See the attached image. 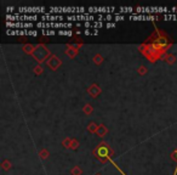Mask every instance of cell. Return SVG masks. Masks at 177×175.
<instances>
[{
	"label": "cell",
	"mask_w": 177,
	"mask_h": 175,
	"mask_svg": "<svg viewBox=\"0 0 177 175\" xmlns=\"http://www.w3.org/2000/svg\"><path fill=\"white\" fill-rule=\"evenodd\" d=\"M83 26L85 28H92V22H85V23H83Z\"/></svg>",
	"instance_id": "17"
},
{
	"label": "cell",
	"mask_w": 177,
	"mask_h": 175,
	"mask_svg": "<svg viewBox=\"0 0 177 175\" xmlns=\"http://www.w3.org/2000/svg\"><path fill=\"white\" fill-rule=\"evenodd\" d=\"M72 34H73L72 30H63V29H62V30H58V36H68V37H69V36H72Z\"/></svg>",
	"instance_id": "13"
},
{
	"label": "cell",
	"mask_w": 177,
	"mask_h": 175,
	"mask_svg": "<svg viewBox=\"0 0 177 175\" xmlns=\"http://www.w3.org/2000/svg\"><path fill=\"white\" fill-rule=\"evenodd\" d=\"M133 8H131V6H128V8H124V6H121L119 8V11L118 12H115V15H122V14H131V15H133Z\"/></svg>",
	"instance_id": "10"
},
{
	"label": "cell",
	"mask_w": 177,
	"mask_h": 175,
	"mask_svg": "<svg viewBox=\"0 0 177 175\" xmlns=\"http://www.w3.org/2000/svg\"><path fill=\"white\" fill-rule=\"evenodd\" d=\"M84 34H86V36H92V32H91V30H89V29H85Z\"/></svg>",
	"instance_id": "20"
},
{
	"label": "cell",
	"mask_w": 177,
	"mask_h": 175,
	"mask_svg": "<svg viewBox=\"0 0 177 175\" xmlns=\"http://www.w3.org/2000/svg\"><path fill=\"white\" fill-rule=\"evenodd\" d=\"M96 155L98 158H101V159H106V158H108L109 157V148L107 145H101L100 147L97 148V151H96Z\"/></svg>",
	"instance_id": "8"
},
{
	"label": "cell",
	"mask_w": 177,
	"mask_h": 175,
	"mask_svg": "<svg viewBox=\"0 0 177 175\" xmlns=\"http://www.w3.org/2000/svg\"><path fill=\"white\" fill-rule=\"evenodd\" d=\"M65 17L63 15H50L47 12L46 15H41L40 16V19L41 22H62Z\"/></svg>",
	"instance_id": "7"
},
{
	"label": "cell",
	"mask_w": 177,
	"mask_h": 175,
	"mask_svg": "<svg viewBox=\"0 0 177 175\" xmlns=\"http://www.w3.org/2000/svg\"><path fill=\"white\" fill-rule=\"evenodd\" d=\"M32 55H33V57L37 60L39 63H41V62L45 61V58H46L47 56L50 55V52H49V50H47L44 45H38L37 47L33 50Z\"/></svg>",
	"instance_id": "4"
},
{
	"label": "cell",
	"mask_w": 177,
	"mask_h": 175,
	"mask_svg": "<svg viewBox=\"0 0 177 175\" xmlns=\"http://www.w3.org/2000/svg\"><path fill=\"white\" fill-rule=\"evenodd\" d=\"M18 15H32V14H41V15H46V8L44 6H29V8H17Z\"/></svg>",
	"instance_id": "3"
},
{
	"label": "cell",
	"mask_w": 177,
	"mask_h": 175,
	"mask_svg": "<svg viewBox=\"0 0 177 175\" xmlns=\"http://www.w3.org/2000/svg\"><path fill=\"white\" fill-rule=\"evenodd\" d=\"M172 158L177 161V151H175V152H174V155H172ZM176 173H177V166H176V168H175V175H176Z\"/></svg>",
	"instance_id": "19"
},
{
	"label": "cell",
	"mask_w": 177,
	"mask_h": 175,
	"mask_svg": "<svg viewBox=\"0 0 177 175\" xmlns=\"http://www.w3.org/2000/svg\"><path fill=\"white\" fill-rule=\"evenodd\" d=\"M112 19H113V16H112V15H106V16H104V19H103V21H107V22H111Z\"/></svg>",
	"instance_id": "16"
},
{
	"label": "cell",
	"mask_w": 177,
	"mask_h": 175,
	"mask_svg": "<svg viewBox=\"0 0 177 175\" xmlns=\"http://www.w3.org/2000/svg\"><path fill=\"white\" fill-rule=\"evenodd\" d=\"M43 34L44 36H56L57 34V32L56 30H52V29H43Z\"/></svg>",
	"instance_id": "12"
},
{
	"label": "cell",
	"mask_w": 177,
	"mask_h": 175,
	"mask_svg": "<svg viewBox=\"0 0 177 175\" xmlns=\"http://www.w3.org/2000/svg\"><path fill=\"white\" fill-rule=\"evenodd\" d=\"M101 27H103V22H98V21L92 22V28L97 29V28H101Z\"/></svg>",
	"instance_id": "14"
},
{
	"label": "cell",
	"mask_w": 177,
	"mask_h": 175,
	"mask_svg": "<svg viewBox=\"0 0 177 175\" xmlns=\"http://www.w3.org/2000/svg\"><path fill=\"white\" fill-rule=\"evenodd\" d=\"M107 28H114V27H117V25L115 23H113V22H107Z\"/></svg>",
	"instance_id": "18"
},
{
	"label": "cell",
	"mask_w": 177,
	"mask_h": 175,
	"mask_svg": "<svg viewBox=\"0 0 177 175\" xmlns=\"http://www.w3.org/2000/svg\"><path fill=\"white\" fill-rule=\"evenodd\" d=\"M114 10L115 8L114 6H111V8H106V6H102V8H87V14H90V15H92V14H97V15H112L114 14L115 15V12H114Z\"/></svg>",
	"instance_id": "5"
},
{
	"label": "cell",
	"mask_w": 177,
	"mask_h": 175,
	"mask_svg": "<svg viewBox=\"0 0 177 175\" xmlns=\"http://www.w3.org/2000/svg\"><path fill=\"white\" fill-rule=\"evenodd\" d=\"M124 19H125V16H124V15H115V16H114V21H117V22H118V21H124Z\"/></svg>",
	"instance_id": "15"
},
{
	"label": "cell",
	"mask_w": 177,
	"mask_h": 175,
	"mask_svg": "<svg viewBox=\"0 0 177 175\" xmlns=\"http://www.w3.org/2000/svg\"><path fill=\"white\" fill-rule=\"evenodd\" d=\"M85 8L80 6V8H56L52 6L49 9V14L50 15H62V14H68V15H84L86 14Z\"/></svg>",
	"instance_id": "1"
},
{
	"label": "cell",
	"mask_w": 177,
	"mask_h": 175,
	"mask_svg": "<svg viewBox=\"0 0 177 175\" xmlns=\"http://www.w3.org/2000/svg\"><path fill=\"white\" fill-rule=\"evenodd\" d=\"M8 12H12V11H13V10H15V8H13V6H10V8H8Z\"/></svg>",
	"instance_id": "21"
},
{
	"label": "cell",
	"mask_w": 177,
	"mask_h": 175,
	"mask_svg": "<svg viewBox=\"0 0 177 175\" xmlns=\"http://www.w3.org/2000/svg\"><path fill=\"white\" fill-rule=\"evenodd\" d=\"M155 44H157L158 47H165V46L168 45V39L164 37H160L157 39V43Z\"/></svg>",
	"instance_id": "11"
},
{
	"label": "cell",
	"mask_w": 177,
	"mask_h": 175,
	"mask_svg": "<svg viewBox=\"0 0 177 175\" xmlns=\"http://www.w3.org/2000/svg\"><path fill=\"white\" fill-rule=\"evenodd\" d=\"M75 26H76V27H81V26H83V23H81V22H76V23H75Z\"/></svg>",
	"instance_id": "22"
},
{
	"label": "cell",
	"mask_w": 177,
	"mask_h": 175,
	"mask_svg": "<svg viewBox=\"0 0 177 175\" xmlns=\"http://www.w3.org/2000/svg\"><path fill=\"white\" fill-rule=\"evenodd\" d=\"M6 19H8V22H33V21L40 19V17L38 15H18V14H13V15H8Z\"/></svg>",
	"instance_id": "2"
},
{
	"label": "cell",
	"mask_w": 177,
	"mask_h": 175,
	"mask_svg": "<svg viewBox=\"0 0 177 175\" xmlns=\"http://www.w3.org/2000/svg\"><path fill=\"white\" fill-rule=\"evenodd\" d=\"M157 16H153V15H131L129 19L132 21H150V19H157Z\"/></svg>",
	"instance_id": "9"
},
{
	"label": "cell",
	"mask_w": 177,
	"mask_h": 175,
	"mask_svg": "<svg viewBox=\"0 0 177 175\" xmlns=\"http://www.w3.org/2000/svg\"><path fill=\"white\" fill-rule=\"evenodd\" d=\"M35 26L33 22H6L8 28H16V29H29Z\"/></svg>",
	"instance_id": "6"
}]
</instances>
